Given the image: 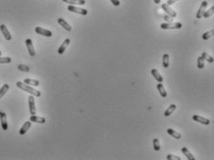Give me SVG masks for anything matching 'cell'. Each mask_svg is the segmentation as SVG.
Segmentation results:
<instances>
[{"mask_svg": "<svg viewBox=\"0 0 214 160\" xmlns=\"http://www.w3.org/2000/svg\"><path fill=\"white\" fill-rule=\"evenodd\" d=\"M16 86H17L19 88H21V89H22V90L28 92V93H30V94L34 95L35 97H40V95H41L40 91H38V90H37V89L33 88L32 87H30V86H28L25 83H22V82L18 81L17 83H16Z\"/></svg>", "mask_w": 214, "mask_h": 160, "instance_id": "obj_1", "label": "cell"}, {"mask_svg": "<svg viewBox=\"0 0 214 160\" xmlns=\"http://www.w3.org/2000/svg\"><path fill=\"white\" fill-rule=\"evenodd\" d=\"M181 26H183V24H181V22H167V23H162V24H160V28L161 29H180L181 28Z\"/></svg>", "mask_w": 214, "mask_h": 160, "instance_id": "obj_2", "label": "cell"}, {"mask_svg": "<svg viewBox=\"0 0 214 160\" xmlns=\"http://www.w3.org/2000/svg\"><path fill=\"white\" fill-rule=\"evenodd\" d=\"M67 9H68L69 11H71V12L78 13V14H80V15H87V14H88V10H87V9H82V7H76V6H74V5H70L68 7H67Z\"/></svg>", "mask_w": 214, "mask_h": 160, "instance_id": "obj_3", "label": "cell"}, {"mask_svg": "<svg viewBox=\"0 0 214 160\" xmlns=\"http://www.w3.org/2000/svg\"><path fill=\"white\" fill-rule=\"evenodd\" d=\"M161 7H162V9H163L165 12L169 15V16L172 17V18H175L177 16L176 11L174 10V9H172L171 7H170V6H169L167 3H166V4H162Z\"/></svg>", "mask_w": 214, "mask_h": 160, "instance_id": "obj_4", "label": "cell"}, {"mask_svg": "<svg viewBox=\"0 0 214 160\" xmlns=\"http://www.w3.org/2000/svg\"><path fill=\"white\" fill-rule=\"evenodd\" d=\"M35 33H37L38 34H41V36H47V37H50L51 36H52V32H50L49 30H47V29H44L42 28V27H35Z\"/></svg>", "mask_w": 214, "mask_h": 160, "instance_id": "obj_5", "label": "cell"}, {"mask_svg": "<svg viewBox=\"0 0 214 160\" xmlns=\"http://www.w3.org/2000/svg\"><path fill=\"white\" fill-rule=\"evenodd\" d=\"M0 121H1V127L3 128V130H7L9 125H7V115L1 111H0Z\"/></svg>", "mask_w": 214, "mask_h": 160, "instance_id": "obj_6", "label": "cell"}, {"mask_svg": "<svg viewBox=\"0 0 214 160\" xmlns=\"http://www.w3.org/2000/svg\"><path fill=\"white\" fill-rule=\"evenodd\" d=\"M28 103H29V111H30V114L32 115H35V113H37V110H35V98L34 96H29L28 98Z\"/></svg>", "mask_w": 214, "mask_h": 160, "instance_id": "obj_7", "label": "cell"}, {"mask_svg": "<svg viewBox=\"0 0 214 160\" xmlns=\"http://www.w3.org/2000/svg\"><path fill=\"white\" fill-rule=\"evenodd\" d=\"M207 7H208V2L207 1H203L201 3V5L199 7V9H198V11H197V13H196V18L197 19H200V18L203 17V14L206 11Z\"/></svg>", "mask_w": 214, "mask_h": 160, "instance_id": "obj_8", "label": "cell"}, {"mask_svg": "<svg viewBox=\"0 0 214 160\" xmlns=\"http://www.w3.org/2000/svg\"><path fill=\"white\" fill-rule=\"evenodd\" d=\"M193 120L196 121V122H198V123H201L203 125H206V126H208V125H209V123H211V121H209L208 118H205L203 117V116H200L198 115H195L193 116Z\"/></svg>", "mask_w": 214, "mask_h": 160, "instance_id": "obj_9", "label": "cell"}, {"mask_svg": "<svg viewBox=\"0 0 214 160\" xmlns=\"http://www.w3.org/2000/svg\"><path fill=\"white\" fill-rule=\"evenodd\" d=\"M25 44H26V47H27V49H28V52L31 56H35V48L33 46V42H32V40L30 39V38H27V39L25 40Z\"/></svg>", "mask_w": 214, "mask_h": 160, "instance_id": "obj_10", "label": "cell"}, {"mask_svg": "<svg viewBox=\"0 0 214 160\" xmlns=\"http://www.w3.org/2000/svg\"><path fill=\"white\" fill-rule=\"evenodd\" d=\"M0 30H1V32H2L3 36H4V37H5L6 40H9V41L11 40V34L9 32V30H7V26L5 24H1V25H0Z\"/></svg>", "mask_w": 214, "mask_h": 160, "instance_id": "obj_11", "label": "cell"}, {"mask_svg": "<svg viewBox=\"0 0 214 160\" xmlns=\"http://www.w3.org/2000/svg\"><path fill=\"white\" fill-rule=\"evenodd\" d=\"M58 22H59V24H60L63 29L67 31V32H70V31L72 30V27H71V25L68 24V22L63 20L62 18H59L58 19Z\"/></svg>", "mask_w": 214, "mask_h": 160, "instance_id": "obj_12", "label": "cell"}, {"mask_svg": "<svg viewBox=\"0 0 214 160\" xmlns=\"http://www.w3.org/2000/svg\"><path fill=\"white\" fill-rule=\"evenodd\" d=\"M69 44H70V39L69 38H67V39H65L64 41L62 42V44L61 45V47L59 48V49H58V54H63L64 53V51H65V49H67V47L69 46Z\"/></svg>", "mask_w": 214, "mask_h": 160, "instance_id": "obj_13", "label": "cell"}, {"mask_svg": "<svg viewBox=\"0 0 214 160\" xmlns=\"http://www.w3.org/2000/svg\"><path fill=\"white\" fill-rule=\"evenodd\" d=\"M151 74H152V76L154 77V79H156L158 83H162V82H163V76L160 75V73L158 72L156 69H152L151 70Z\"/></svg>", "mask_w": 214, "mask_h": 160, "instance_id": "obj_14", "label": "cell"}, {"mask_svg": "<svg viewBox=\"0 0 214 160\" xmlns=\"http://www.w3.org/2000/svg\"><path fill=\"white\" fill-rule=\"evenodd\" d=\"M31 122H35V123H40V124H44L46 123V119L44 117H41V116H37L35 115H32L30 117Z\"/></svg>", "mask_w": 214, "mask_h": 160, "instance_id": "obj_15", "label": "cell"}, {"mask_svg": "<svg viewBox=\"0 0 214 160\" xmlns=\"http://www.w3.org/2000/svg\"><path fill=\"white\" fill-rule=\"evenodd\" d=\"M31 121H27V122H25L24 124H23V126L21 128V130H20V135H24L27 131H28V130L31 128Z\"/></svg>", "mask_w": 214, "mask_h": 160, "instance_id": "obj_16", "label": "cell"}, {"mask_svg": "<svg viewBox=\"0 0 214 160\" xmlns=\"http://www.w3.org/2000/svg\"><path fill=\"white\" fill-rule=\"evenodd\" d=\"M181 152H183V154H184L189 160H195V159H196L195 157H194V155L191 154V152H190L186 147H183V148H181Z\"/></svg>", "mask_w": 214, "mask_h": 160, "instance_id": "obj_17", "label": "cell"}, {"mask_svg": "<svg viewBox=\"0 0 214 160\" xmlns=\"http://www.w3.org/2000/svg\"><path fill=\"white\" fill-rule=\"evenodd\" d=\"M64 3L72 4V5H85V0H62Z\"/></svg>", "mask_w": 214, "mask_h": 160, "instance_id": "obj_18", "label": "cell"}, {"mask_svg": "<svg viewBox=\"0 0 214 160\" xmlns=\"http://www.w3.org/2000/svg\"><path fill=\"white\" fill-rule=\"evenodd\" d=\"M157 90L159 91V94L161 95V97H163V98H166V97H167V91H166L164 86L161 83L157 84Z\"/></svg>", "mask_w": 214, "mask_h": 160, "instance_id": "obj_19", "label": "cell"}, {"mask_svg": "<svg viewBox=\"0 0 214 160\" xmlns=\"http://www.w3.org/2000/svg\"><path fill=\"white\" fill-rule=\"evenodd\" d=\"M167 132H168V133H169L170 136H171V137L175 138V139H177V140H179V139L181 138V135L179 133V132H177V131H175V130H171V128H168Z\"/></svg>", "mask_w": 214, "mask_h": 160, "instance_id": "obj_20", "label": "cell"}, {"mask_svg": "<svg viewBox=\"0 0 214 160\" xmlns=\"http://www.w3.org/2000/svg\"><path fill=\"white\" fill-rule=\"evenodd\" d=\"M9 84H4L2 86V88H0V99H2V97L6 94V93L9 91Z\"/></svg>", "mask_w": 214, "mask_h": 160, "instance_id": "obj_21", "label": "cell"}, {"mask_svg": "<svg viewBox=\"0 0 214 160\" xmlns=\"http://www.w3.org/2000/svg\"><path fill=\"white\" fill-rule=\"evenodd\" d=\"M176 105L175 104H171V105H169V108L167 109V110L165 111V116H169L171 114H173V112L176 110Z\"/></svg>", "mask_w": 214, "mask_h": 160, "instance_id": "obj_22", "label": "cell"}, {"mask_svg": "<svg viewBox=\"0 0 214 160\" xmlns=\"http://www.w3.org/2000/svg\"><path fill=\"white\" fill-rule=\"evenodd\" d=\"M213 34H214V30L213 29L208 31V32H206V33L203 34V36H202V39H204V40L209 39L211 36H213Z\"/></svg>", "mask_w": 214, "mask_h": 160, "instance_id": "obj_23", "label": "cell"}, {"mask_svg": "<svg viewBox=\"0 0 214 160\" xmlns=\"http://www.w3.org/2000/svg\"><path fill=\"white\" fill-rule=\"evenodd\" d=\"M162 61H163L164 68H168L169 65V54H164L163 58H162Z\"/></svg>", "mask_w": 214, "mask_h": 160, "instance_id": "obj_24", "label": "cell"}, {"mask_svg": "<svg viewBox=\"0 0 214 160\" xmlns=\"http://www.w3.org/2000/svg\"><path fill=\"white\" fill-rule=\"evenodd\" d=\"M201 57L203 58L205 61H207L208 62H209V63H212V62H213V58L211 55H209V54H208V53L203 52V53H202Z\"/></svg>", "mask_w": 214, "mask_h": 160, "instance_id": "obj_25", "label": "cell"}, {"mask_svg": "<svg viewBox=\"0 0 214 160\" xmlns=\"http://www.w3.org/2000/svg\"><path fill=\"white\" fill-rule=\"evenodd\" d=\"M24 83L27 85H31V86H35V87H37L39 86V81L37 80H34V79H25Z\"/></svg>", "mask_w": 214, "mask_h": 160, "instance_id": "obj_26", "label": "cell"}, {"mask_svg": "<svg viewBox=\"0 0 214 160\" xmlns=\"http://www.w3.org/2000/svg\"><path fill=\"white\" fill-rule=\"evenodd\" d=\"M153 145H154V151H159L160 150L161 146H160V142H159V140H158V139H154Z\"/></svg>", "mask_w": 214, "mask_h": 160, "instance_id": "obj_27", "label": "cell"}, {"mask_svg": "<svg viewBox=\"0 0 214 160\" xmlns=\"http://www.w3.org/2000/svg\"><path fill=\"white\" fill-rule=\"evenodd\" d=\"M205 66V60L202 57L197 58V67L198 69H203Z\"/></svg>", "mask_w": 214, "mask_h": 160, "instance_id": "obj_28", "label": "cell"}, {"mask_svg": "<svg viewBox=\"0 0 214 160\" xmlns=\"http://www.w3.org/2000/svg\"><path fill=\"white\" fill-rule=\"evenodd\" d=\"M213 12H214V7H211L209 9H208L207 11H205L204 14H203V17H204V18H209V17H211V15L213 14Z\"/></svg>", "mask_w": 214, "mask_h": 160, "instance_id": "obj_29", "label": "cell"}, {"mask_svg": "<svg viewBox=\"0 0 214 160\" xmlns=\"http://www.w3.org/2000/svg\"><path fill=\"white\" fill-rule=\"evenodd\" d=\"M11 58L9 57H0V63H10Z\"/></svg>", "mask_w": 214, "mask_h": 160, "instance_id": "obj_30", "label": "cell"}, {"mask_svg": "<svg viewBox=\"0 0 214 160\" xmlns=\"http://www.w3.org/2000/svg\"><path fill=\"white\" fill-rule=\"evenodd\" d=\"M18 69L21 70V71H22V72H29L30 71V68L28 67V66L23 65V64H20L18 66Z\"/></svg>", "mask_w": 214, "mask_h": 160, "instance_id": "obj_31", "label": "cell"}, {"mask_svg": "<svg viewBox=\"0 0 214 160\" xmlns=\"http://www.w3.org/2000/svg\"><path fill=\"white\" fill-rule=\"evenodd\" d=\"M167 159L168 160H181V158L177 157V155H167Z\"/></svg>", "mask_w": 214, "mask_h": 160, "instance_id": "obj_32", "label": "cell"}, {"mask_svg": "<svg viewBox=\"0 0 214 160\" xmlns=\"http://www.w3.org/2000/svg\"><path fill=\"white\" fill-rule=\"evenodd\" d=\"M163 18H164V20H166V21L169 22H172V21H173V18H172V17H170V16H169V15H164Z\"/></svg>", "mask_w": 214, "mask_h": 160, "instance_id": "obj_33", "label": "cell"}, {"mask_svg": "<svg viewBox=\"0 0 214 160\" xmlns=\"http://www.w3.org/2000/svg\"><path fill=\"white\" fill-rule=\"evenodd\" d=\"M111 2H112L114 6H119L120 5V1L119 0H110Z\"/></svg>", "mask_w": 214, "mask_h": 160, "instance_id": "obj_34", "label": "cell"}, {"mask_svg": "<svg viewBox=\"0 0 214 160\" xmlns=\"http://www.w3.org/2000/svg\"><path fill=\"white\" fill-rule=\"evenodd\" d=\"M177 1H179V0H168L167 4H168L169 6H171V5H173V4L175 3V2H177Z\"/></svg>", "mask_w": 214, "mask_h": 160, "instance_id": "obj_35", "label": "cell"}, {"mask_svg": "<svg viewBox=\"0 0 214 160\" xmlns=\"http://www.w3.org/2000/svg\"><path fill=\"white\" fill-rule=\"evenodd\" d=\"M154 2L156 3V4H159L161 2V0H154Z\"/></svg>", "mask_w": 214, "mask_h": 160, "instance_id": "obj_36", "label": "cell"}, {"mask_svg": "<svg viewBox=\"0 0 214 160\" xmlns=\"http://www.w3.org/2000/svg\"><path fill=\"white\" fill-rule=\"evenodd\" d=\"M1 54H2V53H1V51H0V56H1Z\"/></svg>", "mask_w": 214, "mask_h": 160, "instance_id": "obj_37", "label": "cell"}]
</instances>
